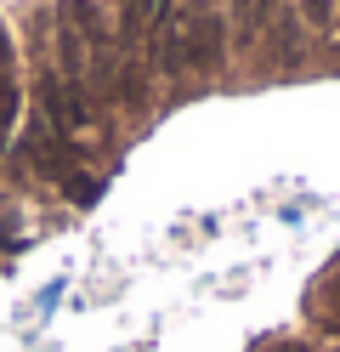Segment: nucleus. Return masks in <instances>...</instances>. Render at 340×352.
Returning a JSON list of instances; mask_svg holds the SVG:
<instances>
[{"instance_id": "f257e3e1", "label": "nucleus", "mask_w": 340, "mask_h": 352, "mask_svg": "<svg viewBox=\"0 0 340 352\" xmlns=\"http://www.w3.org/2000/svg\"><path fill=\"white\" fill-rule=\"evenodd\" d=\"M170 23H176V0H113V52H120L113 97L125 108H148V74L159 69Z\"/></svg>"}, {"instance_id": "f03ea898", "label": "nucleus", "mask_w": 340, "mask_h": 352, "mask_svg": "<svg viewBox=\"0 0 340 352\" xmlns=\"http://www.w3.org/2000/svg\"><path fill=\"white\" fill-rule=\"evenodd\" d=\"M227 12L221 0H176V23L159 52V74L170 80H221L227 69Z\"/></svg>"}, {"instance_id": "7ed1b4c3", "label": "nucleus", "mask_w": 340, "mask_h": 352, "mask_svg": "<svg viewBox=\"0 0 340 352\" xmlns=\"http://www.w3.org/2000/svg\"><path fill=\"white\" fill-rule=\"evenodd\" d=\"M63 17L74 23L80 46H85L91 102H97V97H113V85H120V52H113V23H108L102 0H63Z\"/></svg>"}, {"instance_id": "20e7f679", "label": "nucleus", "mask_w": 340, "mask_h": 352, "mask_svg": "<svg viewBox=\"0 0 340 352\" xmlns=\"http://www.w3.org/2000/svg\"><path fill=\"white\" fill-rule=\"evenodd\" d=\"M272 17H278V0H227V52L249 57L267 40Z\"/></svg>"}, {"instance_id": "39448f33", "label": "nucleus", "mask_w": 340, "mask_h": 352, "mask_svg": "<svg viewBox=\"0 0 340 352\" xmlns=\"http://www.w3.org/2000/svg\"><path fill=\"white\" fill-rule=\"evenodd\" d=\"M267 40H272V69H278V74H295V69L306 63V46H301V17H295V12L272 17Z\"/></svg>"}, {"instance_id": "423d86ee", "label": "nucleus", "mask_w": 340, "mask_h": 352, "mask_svg": "<svg viewBox=\"0 0 340 352\" xmlns=\"http://www.w3.org/2000/svg\"><path fill=\"white\" fill-rule=\"evenodd\" d=\"M12 120H17V57L6 23H0V131H12Z\"/></svg>"}, {"instance_id": "0eeeda50", "label": "nucleus", "mask_w": 340, "mask_h": 352, "mask_svg": "<svg viewBox=\"0 0 340 352\" xmlns=\"http://www.w3.org/2000/svg\"><path fill=\"white\" fill-rule=\"evenodd\" d=\"M289 12L301 17V29H312V34H329V29H335V12H340V0H295Z\"/></svg>"}]
</instances>
